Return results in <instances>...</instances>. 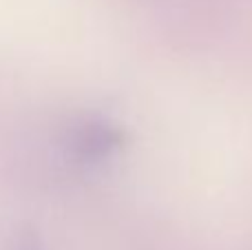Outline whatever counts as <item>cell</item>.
<instances>
[{
  "instance_id": "cell-1",
  "label": "cell",
  "mask_w": 252,
  "mask_h": 250,
  "mask_svg": "<svg viewBox=\"0 0 252 250\" xmlns=\"http://www.w3.org/2000/svg\"><path fill=\"white\" fill-rule=\"evenodd\" d=\"M124 135L115 124L106 122V120H87L80 122L73 131L69 133V153L80 162H102L106 159L113 151L120 149Z\"/></svg>"
},
{
  "instance_id": "cell-2",
  "label": "cell",
  "mask_w": 252,
  "mask_h": 250,
  "mask_svg": "<svg viewBox=\"0 0 252 250\" xmlns=\"http://www.w3.org/2000/svg\"><path fill=\"white\" fill-rule=\"evenodd\" d=\"M4 250H47V244L33 226L22 224L11 233Z\"/></svg>"
}]
</instances>
